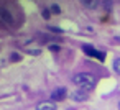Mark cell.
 I'll use <instances>...</instances> for the list:
<instances>
[{
	"label": "cell",
	"mask_w": 120,
	"mask_h": 110,
	"mask_svg": "<svg viewBox=\"0 0 120 110\" xmlns=\"http://www.w3.org/2000/svg\"><path fill=\"white\" fill-rule=\"evenodd\" d=\"M72 82H74L82 92H89V90L94 89L97 79H95V76L90 74V72H79V74L72 76Z\"/></svg>",
	"instance_id": "1"
},
{
	"label": "cell",
	"mask_w": 120,
	"mask_h": 110,
	"mask_svg": "<svg viewBox=\"0 0 120 110\" xmlns=\"http://www.w3.org/2000/svg\"><path fill=\"white\" fill-rule=\"evenodd\" d=\"M0 23L4 26H12L13 25V15L5 7H0Z\"/></svg>",
	"instance_id": "2"
},
{
	"label": "cell",
	"mask_w": 120,
	"mask_h": 110,
	"mask_svg": "<svg viewBox=\"0 0 120 110\" xmlns=\"http://www.w3.org/2000/svg\"><path fill=\"white\" fill-rule=\"evenodd\" d=\"M82 51L87 54V56H92V58H97L99 61H104L105 59V54L102 53V51H97L94 46H90V44H84L82 46Z\"/></svg>",
	"instance_id": "3"
},
{
	"label": "cell",
	"mask_w": 120,
	"mask_h": 110,
	"mask_svg": "<svg viewBox=\"0 0 120 110\" xmlns=\"http://www.w3.org/2000/svg\"><path fill=\"white\" fill-rule=\"evenodd\" d=\"M66 89L64 87H58V89H54L53 92H51V100L53 102H59V100H64V97H66Z\"/></svg>",
	"instance_id": "4"
},
{
	"label": "cell",
	"mask_w": 120,
	"mask_h": 110,
	"mask_svg": "<svg viewBox=\"0 0 120 110\" xmlns=\"http://www.w3.org/2000/svg\"><path fill=\"white\" fill-rule=\"evenodd\" d=\"M36 110H56V102H53V100L40 102V103L36 105Z\"/></svg>",
	"instance_id": "5"
},
{
	"label": "cell",
	"mask_w": 120,
	"mask_h": 110,
	"mask_svg": "<svg viewBox=\"0 0 120 110\" xmlns=\"http://www.w3.org/2000/svg\"><path fill=\"white\" fill-rule=\"evenodd\" d=\"M86 94H87V92H74V94H72V99H74V100H86V99H87Z\"/></svg>",
	"instance_id": "6"
},
{
	"label": "cell",
	"mask_w": 120,
	"mask_h": 110,
	"mask_svg": "<svg viewBox=\"0 0 120 110\" xmlns=\"http://www.w3.org/2000/svg\"><path fill=\"white\" fill-rule=\"evenodd\" d=\"M112 67H113V71H115L117 74H120V58H117V59L113 61V64H112Z\"/></svg>",
	"instance_id": "7"
},
{
	"label": "cell",
	"mask_w": 120,
	"mask_h": 110,
	"mask_svg": "<svg viewBox=\"0 0 120 110\" xmlns=\"http://www.w3.org/2000/svg\"><path fill=\"white\" fill-rule=\"evenodd\" d=\"M82 4L89 8H95V5H97V2H82Z\"/></svg>",
	"instance_id": "8"
},
{
	"label": "cell",
	"mask_w": 120,
	"mask_h": 110,
	"mask_svg": "<svg viewBox=\"0 0 120 110\" xmlns=\"http://www.w3.org/2000/svg\"><path fill=\"white\" fill-rule=\"evenodd\" d=\"M10 61H20V56L17 53H13V54H10Z\"/></svg>",
	"instance_id": "9"
},
{
	"label": "cell",
	"mask_w": 120,
	"mask_h": 110,
	"mask_svg": "<svg viewBox=\"0 0 120 110\" xmlns=\"http://www.w3.org/2000/svg\"><path fill=\"white\" fill-rule=\"evenodd\" d=\"M51 12H53V13H59V7H58V5L54 4V5L51 7Z\"/></svg>",
	"instance_id": "10"
},
{
	"label": "cell",
	"mask_w": 120,
	"mask_h": 110,
	"mask_svg": "<svg viewBox=\"0 0 120 110\" xmlns=\"http://www.w3.org/2000/svg\"><path fill=\"white\" fill-rule=\"evenodd\" d=\"M28 53H30V54H35V56H38V54H40L41 51H40V49H30Z\"/></svg>",
	"instance_id": "11"
},
{
	"label": "cell",
	"mask_w": 120,
	"mask_h": 110,
	"mask_svg": "<svg viewBox=\"0 0 120 110\" xmlns=\"http://www.w3.org/2000/svg\"><path fill=\"white\" fill-rule=\"evenodd\" d=\"M43 17H45V18H49V12L45 10V12H43Z\"/></svg>",
	"instance_id": "12"
}]
</instances>
